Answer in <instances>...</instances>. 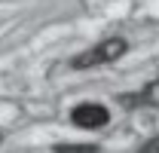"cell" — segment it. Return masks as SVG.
I'll list each match as a JSON object with an SVG mask.
<instances>
[{
	"instance_id": "6",
	"label": "cell",
	"mask_w": 159,
	"mask_h": 153,
	"mask_svg": "<svg viewBox=\"0 0 159 153\" xmlns=\"http://www.w3.org/2000/svg\"><path fill=\"white\" fill-rule=\"evenodd\" d=\"M0 141H3V138H0Z\"/></svg>"
},
{
	"instance_id": "2",
	"label": "cell",
	"mask_w": 159,
	"mask_h": 153,
	"mask_svg": "<svg viewBox=\"0 0 159 153\" xmlns=\"http://www.w3.org/2000/svg\"><path fill=\"white\" fill-rule=\"evenodd\" d=\"M70 123L80 126V129H104L110 123V110L104 104H95V101H86V104H77L70 110Z\"/></svg>"
},
{
	"instance_id": "5",
	"label": "cell",
	"mask_w": 159,
	"mask_h": 153,
	"mask_svg": "<svg viewBox=\"0 0 159 153\" xmlns=\"http://www.w3.org/2000/svg\"><path fill=\"white\" fill-rule=\"evenodd\" d=\"M138 153H159V135H156V138H150V141H147Z\"/></svg>"
},
{
	"instance_id": "1",
	"label": "cell",
	"mask_w": 159,
	"mask_h": 153,
	"mask_svg": "<svg viewBox=\"0 0 159 153\" xmlns=\"http://www.w3.org/2000/svg\"><path fill=\"white\" fill-rule=\"evenodd\" d=\"M125 49H129V43L122 37H107L95 43L92 49H86V52H80V55L70 58V67H77V71H86V67H98V64H110V61H116V58L125 55Z\"/></svg>"
},
{
	"instance_id": "4",
	"label": "cell",
	"mask_w": 159,
	"mask_h": 153,
	"mask_svg": "<svg viewBox=\"0 0 159 153\" xmlns=\"http://www.w3.org/2000/svg\"><path fill=\"white\" fill-rule=\"evenodd\" d=\"M55 153H98V144H55Z\"/></svg>"
},
{
	"instance_id": "3",
	"label": "cell",
	"mask_w": 159,
	"mask_h": 153,
	"mask_svg": "<svg viewBox=\"0 0 159 153\" xmlns=\"http://www.w3.org/2000/svg\"><path fill=\"white\" fill-rule=\"evenodd\" d=\"M125 110H138V107H159V76L150 80L141 92H122L116 98Z\"/></svg>"
}]
</instances>
